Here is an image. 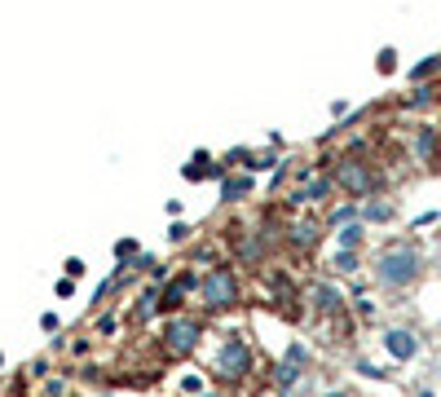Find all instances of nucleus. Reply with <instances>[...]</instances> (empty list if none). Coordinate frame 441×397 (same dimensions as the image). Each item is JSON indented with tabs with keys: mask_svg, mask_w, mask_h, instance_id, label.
Wrapping results in <instances>:
<instances>
[{
	"mask_svg": "<svg viewBox=\"0 0 441 397\" xmlns=\"http://www.w3.org/2000/svg\"><path fill=\"white\" fill-rule=\"evenodd\" d=\"M357 243H362V225H345V229H340V247H349V252H353Z\"/></svg>",
	"mask_w": 441,
	"mask_h": 397,
	"instance_id": "12",
	"label": "nucleus"
},
{
	"mask_svg": "<svg viewBox=\"0 0 441 397\" xmlns=\"http://www.w3.org/2000/svg\"><path fill=\"white\" fill-rule=\"evenodd\" d=\"M194 283V278H177V283L163 291V301H159V309H181V301H186V287Z\"/></svg>",
	"mask_w": 441,
	"mask_h": 397,
	"instance_id": "7",
	"label": "nucleus"
},
{
	"mask_svg": "<svg viewBox=\"0 0 441 397\" xmlns=\"http://www.w3.org/2000/svg\"><path fill=\"white\" fill-rule=\"evenodd\" d=\"M0 362H5V358H0Z\"/></svg>",
	"mask_w": 441,
	"mask_h": 397,
	"instance_id": "23",
	"label": "nucleus"
},
{
	"mask_svg": "<svg viewBox=\"0 0 441 397\" xmlns=\"http://www.w3.org/2000/svg\"><path fill=\"white\" fill-rule=\"evenodd\" d=\"M388 217H393V208H388V203H371L366 208V221H388Z\"/></svg>",
	"mask_w": 441,
	"mask_h": 397,
	"instance_id": "14",
	"label": "nucleus"
},
{
	"mask_svg": "<svg viewBox=\"0 0 441 397\" xmlns=\"http://www.w3.org/2000/svg\"><path fill=\"white\" fill-rule=\"evenodd\" d=\"M314 301H318V309L335 313V309H340V291H335V287H318V291H314Z\"/></svg>",
	"mask_w": 441,
	"mask_h": 397,
	"instance_id": "11",
	"label": "nucleus"
},
{
	"mask_svg": "<svg viewBox=\"0 0 441 397\" xmlns=\"http://www.w3.org/2000/svg\"><path fill=\"white\" fill-rule=\"evenodd\" d=\"M335 265H340V270H353V265H357V256H353V252H349V247H345V252H340V256H335Z\"/></svg>",
	"mask_w": 441,
	"mask_h": 397,
	"instance_id": "18",
	"label": "nucleus"
},
{
	"mask_svg": "<svg viewBox=\"0 0 441 397\" xmlns=\"http://www.w3.org/2000/svg\"><path fill=\"white\" fill-rule=\"evenodd\" d=\"M314 239H318V225L314 221H300L296 229H291V243H296V247H309Z\"/></svg>",
	"mask_w": 441,
	"mask_h": 397,
	"instance_id": "10",
	"label": "nucleus"
},
{
	"mask_svg": "<svg viewBox=\"0 0 441 397\" xmlns=\"http://www.w3.org/2000/svg\"><path fill=\"white\" fill-rule=\"evenodd\" d=\"M203 296H207L212 309H234L238 305V278H234V270H212L203 278Z\"/></svg>",
	"mask_w": 441,
	"mask_h": 397,
	"instance_id": "3",
	"label": "nucleus"
},
{
	"mask_svg": "<svg viewBox=\"0 0 441 397\" xmlns=\"http://www.w3.org/2000/svg\"><path fill=\"white\" fill-rule=\"evenodd\" d=\"M305 358H309V353H305V344H291V349H287V362H296V367H300Z\"/></svg>",
	"mask_w": 441,
	"mask_h": 397,
	"instance_id": "19",
	"label": "nucleus"
},
{
	"mask_svg": "<svg viewBox=\"0 0 441 397\" xmlns=\"http://www.w3.org/2000/svg\"><path fill=\"white\" fill-rule=\"evenodd\" d=\"M419 397H433V393H419Z\"/></svg>",
	"mask_w": 441,
	"mask_h": 397,
	"instance_id": "22",
	"label": "nucleus"
},
{
	"mask_svg": "<svg viewBox=\"0 0 441 397\" xmlns=\"http://www.w3.org/2000/svg\"><path fill=\"white\" fill-rule=\"evenodd\" d=\"M437 66H441V58H428V62H419V66H415V80H423V75H433V71H437Z\"/></svg>",
	"mask_w": 441,
	"mask_h": 397,
	"instance_id": "15",
	"label": "nucleus"
},
{
	"mask_svg": "<svg viewBox=\"0 0 441 397\" xmlns=\"http://www.w3.org/2000/svg\"><path fill=\"white\" fill-rule=\"evenodd\" d=\"M335 181H340L349 194H366V190L375 186V172H371V163H362V159H345V163L335 168Z\"/></svg>",
	"mask_w": 441,
	"mask_h": 397,
	"instance_id": "5",
	"label": "nucleus"
},
{
	"mask_svg": "<svg viewBox=\"0 0 441 397\" xmlns=\"http://www.w3.org/2000/svg\"><path fill=\"white\" fill-rule=\"evenodd\" d=\"M115 252H120V260H128V256H137V243H133V239H124Z\"/></svg>",
	"mask_w": 441,
	"mask_h": 397,
	"instance_id": "17",
	"label": "nucleus"
},
{
	"mask_svg": "<svg viewBox=\"0 0 441 397\" xmlns=\"http://www.w3.org/2000/svg\"><path fill=\"white\" fill-rule=\"evenodd\" d=\"M419 278V252L415 247H388L380 256V283L384 287H411Z\"/></svg>",
	"mask_w": 441,
	"mask_h": 397,
	"instance_id": "1",
	"label": "nucleus"
},
{
	"mask_svg": "<svg viewBox=\"0 0 441 397\" xmlns=\"http://www.w3.org/2000/svg\"><path fill=\"white\" fill-rule=\"evenodd\" d=\"M393 66H397V53H393V49H384V53H380V71H393Z\"/></svg>",
	"mask_w": 441,
	"mask_h": 397,
	"instance_id": "16",
	"label": "nucleus"
},
{
	"mask_svg": "<svg viewBox=\"0 0 441 397\" xmlns=\"http://www.w3.org/2000/svg\"><path fill=\"white\" fill-rule=\"evenodd\" d=\"M84 274V260H67V278H79Z\"/></svg>",
	"mask_w": 441,
	"mask_h": 397,
	"instance_id": "20",
	"label": "nucleus"
},
{
	"mask_svg": "<svg viewBox=\"0 0 441 397\" xmlns=\"http://www.w3.org/2000/svg\"><path fill=\"white\" fill-rule=\"evenodd\" d=\"M326 194H331V181H314V186H305L296 194V203H318V198H326Z\"/></svg>",
	"mask_w": 441,
	"mask_h": 397,
	"instance_id": "9",
	"label": "nucleus"
},
{
	"mask_svg": "<svg viewBox=\"0 0 441 397\" xmlns=\"http://www.w3.org/2000/svg\"><path fill=\"white\" fill-rule=\"evenodd\" d=\"M199 331H203V327L194 322V318H172V322H168V331H163V349L177 353V358L190 353L194 344H199Z\"/></svg>",
	"mask_w": 441,
	"mask_h": 397,
	"instance_id": "4",
	"label": "nucleus"
},
{
	"mask_svg": "<svg viewBox=\"0 0 441 397\" xmlns=\"http://www.w3.org/2000/svg\"><path fill=\"white\" fill-rule=\"evenodd\" d=\"M248 371H252V344L238 340V336H230L217 349V375L221 379H243Z\"/></svg>",
	"mask_w": 441,
	"mask_h": 397,
	"instance_id": "2",
	"label": "nucleus"
},
{
	"mask_svg": "<svg viewBox=\"0 0 441 397\" xmlns=\"http://www.w3.org/2000/svg\"><path fill=\"white\" fill-rule=\"evenodd\" d=\"M384 349L393 353L397 362H411V358L419 353V340H415V331H402V327H393V331L384 336Z\"/></svg>",
	"mask_w": 441,
	"mask_h": 397,
	"instance_id": "6",
	"label": "nucleus"
},
{
	"mask_svg": "<svg viewBox=\"0 0 441 397\" xmlns=\"http://www.w3.org/2000/svg\"><path fill=\"white\" fill-rule=\"evenodd\" d=\"M433 151H437V132H419V155L433 159Z\"/></svg>",
	"mask_w": 441,
	"mask_h": 397,
	"instance_id": "13",
	"label": "nucleus"
},
{
	"mask_svg": "<svg viewBox=\"0 0 441 397\" xmlns=\"http://www.w3.org/2000/svg\"><path fill=\"white\" fill-rule=\"evenodd\" d=\"M243 194H252V177H230L221 186V198H230V203H234V198H243Z\"/></svg>",
	"mask_w": 441,
	"mask_h": 397,
	"instance_id": "8",
	"label": "nucleus"
},
{
	"mask_svg": "<svg viewBox=\"0 0 441 397\" xmlns=\"http://www.w3.org/2000/svg\"><path fill=\"white\" fill-rule=\"evenodd\" d=\"M326 397H349V393H326Z\"/></svg>",
	"mask_w": 441,
	"mask_h": 397,
	"instance_id": "21",
	"label": "nucleus"
}]
</instances>
